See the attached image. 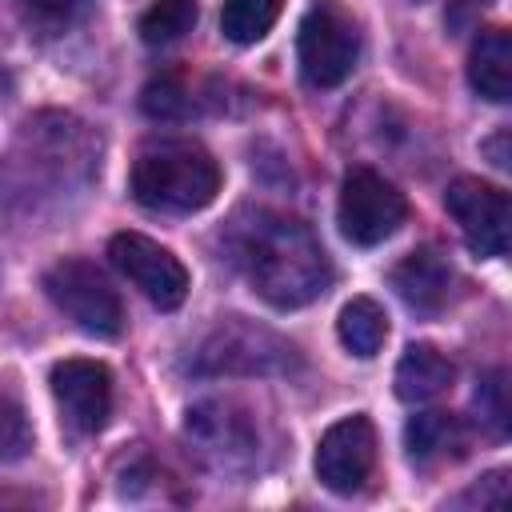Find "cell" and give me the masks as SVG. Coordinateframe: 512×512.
Wrapping results in <instances>:
<instances>
[{"mask_svg":"<svg viewBox=\"0 0 512 512\" xmlns=\"http://www.w3.org/2000/svg\"><path fill=\"white\" fill-rule=\"evenodd\" d=\"M32 12H44V16H60V12H68V8H76L80 0H24Z\"/></svg>","mask_w":512,"mask_h":512,"instance_id":"23","label":"cell"},{"mask_svg":"<svg viewBox=\"0 0 512 512\" xmlns=\"http://www.w3.org/2000/svg\"><path fill=\"white\" fill-rule=\"evenodd\" d=\"M404 216H408V200L396 184H388L372 168H356L344 176L336 204V224L344 240L360 248H376L404 224Z\"/></svg>","mask_w":512,"mask_h":512,"instance_id":"5","label":"cell"},{"mask_svg":"<svg viewBox=\"0 0 512 512\" xmlns=\"http://www.w3.org/2000/svg\"><path fill=\"white\" fill-rule=\"evenodd\" d=\"M44 292L76 328H84L92 336H116L124 328V308H120L116 288L88 260L52 264L44 272Z\"/></svg>","mask_w":512,"mask_h":512,"instance_id":"4","label":"cell"},{"mask_svg":"<svg viewBox=\"0 0 512 512\" xmlns=\"http://www.w3.org/2000/svg\"><path fill=\"white\" fill-rule=\"evenodd\" d=\"M452 376H456V368H452V360L440 348H432V344H408L404 356H400V364H396L392 384H396V396L404 404H424V400L440 396L452 384Z\"/></svg>","mask_w":512,"mask_h":512,"instance_id":"15","label":"cell"},{"mask_svg":"<svg viewBox=\"0 0 512 512\" xmlns=\"http://www.w3.org/2000/svg\"><path fill=\"white\" fill-rule=\"evenodd\" d=\"M504 140H508V136L500 132V136L488 144V152H492V164H496V168H508V156H504Z\"/></svg>","mask_w":512,"mask_h":512,"instance_id":"24","label":"cell"},{"mask_svg":"<svg viewBox=\"0 0 512 512\" xmlns=\"http://www.w3.org/2000/svg\"><path fill=\"white\" fill-rule=\"evenodd\" d=\"M52 396L72 424V432L92 436L112 416V372L100 360H60L52 368Z\"/></svg>","mask_w":512,"mask_h":512,"instance_id":"11","label":"cell"},{"mask_svg":"<svg viewBox=\"0 0 512 512\" xmlns=\"http://www.w3.org/2000/svg\"><path fill=\"white\" fill-rule=\"evenodd\" d=\"M504 492H508V472H488L484 484L468 492V500H480V508L484 504H504Z\"/></svg>","mask_w":512,"mask_h":512,"instance_id":"22","label":"cell"},{"mask_svg":"<svg viewBox=\"0 0 512 512\" xmlns=\"http://www.w3.org/2000/svg\"><path fill=\"white\" fill-rule=\"evenodd\" d=\"M108 256L112 264L164 312L180 308L188 296V268L156 240L140 236V232H116L108 240Z\"/></svg>","mask_w":512,"mask_h":512,"instance_id":"7","label":"cell"},{"mask_svg":"<svg viewBox=\"0 0 512 512\" xmlns=\"http://www.w3.org/2000/svg\"><path fill=\"white\" fill-rule=\"evenodd\" d=\"M184 436L216 468H244L256 456V428L228 400H204V404L188 408Z\"/></svg>","mask_w":512,"mask_h":512,"instance_id":"10","label":"cell"},{"mask_svg":"<svg viewBox=\"0 0 512 512\" xmlns=\"http://www.w3.org/2000/svg\"><path fill=\"white\" fill-rule=\"evenodd\" d=\"M140 108H144L152 120H180V116H188L192 100H188V88H184L176 76H160V80L144 84Z\"/></svg>","mask_w":512,"mask_h":512,"instance_id":"19","label":"cell"},{"mask_svg":"<svg viewBox=\"0 0 512 512\" xmlns=\"http://www.w3.org/2000/svg\"><path fill=\"white\" fill-rule=\"evenodd\" d=\"M236 252L252 292L272 308H304L332 280L328 252L308 232V224L292 216L260 212L252 224H244Z\"/></svg>","mask_w":512,"mask_h":512,"instance_id":"1","label":"cell"},{"mask_svg":"<svg viewBox=\"0 0 512 512\" xmlns=\"http://www.w3.org/2000/svg\"><path fill=\"white\" fill-rule=\"evenodd\" d=\"M464 4H480V8H484V4H492V0H464Z\"/></svg>","mask_w":512,"mask_h":512,"instance_id":"25","label":"cell"},{"mask_svg":"<svg viewBox=\"0 0 512 512\" xmlns=\"http://www.w3.org/2000/svg\"><path fill=\"white\" fill-rule=\"evenodd\" d=\"M196 0H156L144 16H140V40L144 44H176L180 36H188L196 28Z\"/></svg>","mask_w":512,"mask_h":512,"instance_id":"18","label":"cell"},{"mask_svg":"<svg viewBox=\"0 0 512 512\" xmlns=\"http://www.w3.org/2000/svg\"><path fill=\"white\" fill-rule=\"evenodd\" d=\"M508 376L496 368V372H488L484 380H480V388H476V412H480V420L496 432V436H504L508 432V384H504Z\"/></svg>","mask_w":512,"mask_h":512,"instance_id":"20","label":"cell"},{"mask_svg":"<svg viewBox=\"0 0 512 512\" xmlns=\"http://www.w3.org/2000/svg\"><path fill=\"white\" fill-rule=\"evenodd\" d=\"M468 84L484 100H492V104L512 100V36H508V28L492 24V28H484L472 40V52H468Z\"/></svg>","mask_w":512,"mask_h":512,"instance_id":"13","label":"cell"},{"mask_svg":"<svg viewBox=\"0 0 512 512\" xmlns=\"http://www.w3.org/2000/svg\"><path fill=\"white\" fill-rule=\"evenodd\" d=\"M452 284H456V272H452L448 256H440L436 248H416V252H408V256L392 268V288H396V296H400L408 308H420V312L444 308L448 296H452Z\"/></svg>","mask_w":512,"mask_h":512,"instance_id":"12","label":"cell"},{"mask_svg":"<svg viewBox=\"0 0 512 512\" xmlns=\"http://www.w3.org/2000/svg\"><path fill=\"white\" fill-rule=\"evenodd\" d=\"M28 448H32V428H28L24 412L8 396H0V464L20 460Z\"/></svg>","mask_w":512,"mask_h":512,"instance_id":"21","label":"cell"},{"mask_svg":"<svg viewBox=\"0 0 512 512\" xmlns=\"http://www.w3.org/2000/svg\"><path fill=\"white\" fill-rule=\"evenodd\" d=\"M292 364V344L268 328H252L240 316L224 320L196 352V372H280Z\"/></svg>","mask_w":512,"mask_h":512,"instance_id":"8","label":"cell"},{"mask_svg":"<svg viewBox=\"0 0 512 512\" xmlns=\"http://www.w3.org/2000/svg\"><path fill=\"white\" fill-rule=\"evenodd\" d=\"M444 208L460 224V236L472 256H504L508 252V192L484 184L476 176H456L444 192Z\"/></svg>","mask_w":512,"mask_h":512,"instance_id":"6","label":"cell"},{"mask_svg":"<svg viewBox=\"0 0 512 512\" xmlns=\"http://www.w3.org/2000/svg\"><path fill=\"white\" fill-rule=\"evenodd\" d=\"M276 16H280V0H224L220 32L232 44H256L268 36Z\"/></svg>","mask_w":512,"mask_h":512,"instance_id":"17","label":"cell"},{"mask_svg":"<svg viewBox=\"0 0 512 512\" xmlns=\"http://www.w3.org/2000/svg\"><path fill=\"white\" fill-rule=\"evenodd\" d=\"M220 192V164L192 140H164L136 156L132 196L156 212H200Z\"/></svg>","mask_w":512,"mask_h":512,"instance_id":"2","label":"cell"},{"mask_svg":"<svg viewBox=\"0 0 512 512\" xmlns=\"http://www.w3.org/2000/svg\"><path fill=\"white\" fill-rule=\"evenodd\" d=\"M296 60H300V76L312 88L344 84L360 60L356 20L336 0H312L296 28Z\"/></svg>","mask_w":512,"mask_h":512,"instance_id":"3","label":"cell"},{"mask_svg":"<svg viewBox=\"0 0 512 512\" xmlns=\"http://www.w3.org/2000/svg\"><path fill=\"white\" fill-rule=\"evenodd\" d=\"M336 336H340V344H344L352 356L368 360V356H376V352L384 348V340H388V316H384V308H380L372 296H352V300L340 308V316H336Z\"/></svg>","mask_w":512,"mask_h":512,"instance_id":"16","label":"cell"},{"mask_svg":"<svg viewBox=\"0 0 512 512\" xmlns=\"http://www.w3.org/2000/svg\"><path fill=\"white\" fill-rule=\"evenodd\" d=\"M468 444V432L460 424V416L452 412H420L404 424V448L412 464H444L456 460Z\"/></svg>","mask_w":512,"mask_h":512,"instance_id":"14","label":"cell"},{"mask_svg":"<svg viewBox=\"0 0 512 512\" xmlns=\"http://www.w3.org/2000/svg\"><path fill=\"white\" fill-rule=\"evenodd\" d=\"M372 464H376V428L368 416L336 420L316 444V476L336 496H352L356 488H364Z\"/></svg>","mask_w":512,"mask_h":512,"instance_id":"9","label":"cell"}]
</instances>
